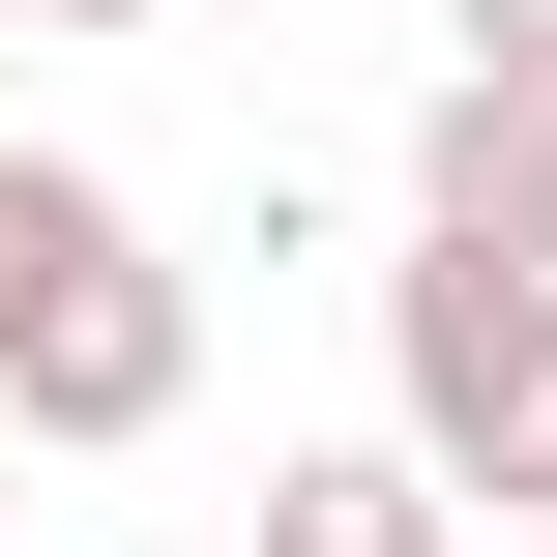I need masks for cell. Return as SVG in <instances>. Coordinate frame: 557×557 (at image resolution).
I'll return each mask as SVG.
<instances>
[{
    "label": "cell",
    "mask_w": 557,
    "mask_h": 557,
    "mask_svg": "<svg viewBox=\"0 0 557 557\" xmlns=\"http://www.w3.org/2000/svg\"><path fill=\"white\" fill-rule=\"evenodd\" d=\"M176 382H206V294L147 264V206L0 147V411L29 441H176Z\"/></svg>",
    "instance_id": "obj_1"
},
{
    "label": "cell",
    "mask_w": 557,
    "mask_h": 557,
    "mask_svg": "<svg viewBox=\"0 0 557 557\" xmlns=\"http://www.w3.org/2000/svg\"><path fill=\"white\" fill-rule=\"evenodd\" d=\"M382 382H411V470L441 499H499V529H557V264H382Z\"/></svg>",
    "instance_id": "obj_2"
},
{
    "label": "cell",
    "mask_w": 557,
    "mask_h": 557,
    "mask_svg": "<svg viewBox=\"0 0 557 557\" xmlns=\"http://www.w3.org/2000/svg\"><path fill=\"white\" fill-rule=\"evenodd\" d=\"M411 235H441V264H557V88L441 59V117H411Z\"/></svg>",
    "instance_id": "obj_3"
},
{
    "label": "cell",
    "mask_w": 557,
    "mask_h": 557,
    "mask_svg": "<svg viewBox=\"0 0 557 557\" xmlns=\"http://www.w3.org/2000/svg\"><path fill=\"white\" fill-rule=\"evenodd\" d=\"M264 557H470V529H441L411 441H294V470H264Z\"/></svg>",
    "instance_id": "obj_4"
},
{
    "label": "cell",
    "mask_w": 557,
    "mask_h": 557,
    "mask_svg": "<svg viewBox=\"0 0 557 557\" xmlns=\"http://www.w3.org/2000/svg\"><path fill=\"white\" fill-rule=\"evenodd\" d=\"M470 59H499V88H557V0H470Z\"/></svg>",
    "instance_id": "obj_5"
},
{
    "label": "cell",
    "mask_w": 557,
    "mask_h": 557,
    "mask_svg": "<svg viewBox=\"0 0 557 557\" xmlns=\"http://www.w3.org/2000/svg\"><path fill=\"white\" fill-rule=\"evenodd\" d=\"M29 29H176V0H29Z\"/></svg>",
    "instance_id": "obj_6"
},
{
    "label": "cell",
    "mask_w": 557,
    "mask_h": 557,
    "mask_svg": "<svg viewBox=\"0 0 557 557\" xmlns=\"http://www.w3.org/2000/svg\"><path fill=\"white\" fill-rule=\"evenodd\" d=\"M470 557H557V529H470Z\"/></svg>",
    "instance_id": "obj_7"
},
{
    "label": "cell",
    "mask_w": 557,
    "mask_h": 557,
    "mask_svg": "<svg viewBox=\"0 0 557 557\" xmlns=\"http://www.w3.org/2000/svg\"><path fill=\"white\" fill-rule=\"evenodd\" d=\"M0 29H29V0H0Z\"/></svg>",
    "instance_id": "obj_8"
}]
</instances>
